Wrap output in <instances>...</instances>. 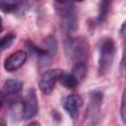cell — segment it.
Returning a JSON list of instances; mask_svg holds the SVG:
<instances>
[{
	"label": "cell",
	"instance_id": "cell-3",
	"mask_svg": "<svg viewBox=\"0 0 126 126\" xmlns=\"http://www.w3.org/2000/svg\"><path fill=\"white\" fill-rule=\"evenodd\" d=\"M53 4L57 14L61 19L62 28L69 33L76 32L78 28V19L75 4L73 2L66 1H55Z\"/></svg>",
	"mask_w": 126,
	"mask_h": 126
},
{
	"label": "cell",
	"instance_id": "cell-5",
	"mask_svg": "<svg viewBox=\"0 0 126 126\" xmlns=\"http://www.w3.org/2000/svg\"><path fill=\"white\" fill-rule=\"evenodd\" d=\"M24 101V118L31 119L34 117L38 111L37 96L34 89H30L27 93Z\"/></svg>",
	"mask_w": 126,
	"mask_h": 126
},
{
	"label": "cell",
	"instance_id": "cell-16",
	"mask_svg": "<svg viewBox=\"0 0 126 126\" xmlns=\"http://www.w3.org/2000/svg\"><path fill=\"white\" fill-rule=\"evenodd\" d=\"M121 71L126 76V44L123 50V55H122V60H121Z\"/></svg>",
	"mask_w": 126,
	"mask_h": 126
},
{
	"label": "cell",
	"instance_id": "cell-11",
	"mask_svg": "<svg viewBox=\"0 0 126 126\" xmlns=\"http://www.w3.org/2000/svg\"><path fill=\"white\" fill-rule=\"evenodd\" d=\"M59 82L63 87H65L67 89H75L80 83L79 80L72 73L69 74V73H64V72L61 75Z\"/></svg>",
	"mask_w": 126,
	"mask_h": 126
},
{
	"label": "cell",
	"instance_id": "cell-6",
	"mask_svg": "<svg viewBox=\"0 0 126 126\" xmlns=\"http://www.w3.org/2000/svg\"><path fill=\"white\" fill-rule=\"evenodd\" d=\"M83 98L77 94H71L67 95L63 100V107L72 119H76L81 107L83 106Z\"/></svg>",
	"mask_w": 126,
	"mask_h": 126
},
{
	"label": "cell",
	"instance_id": "cell-9",
	"mask_svg": "<svg viewBox=\"0 0 126 126\" xmlns=\"http://www.w3.org/2000/svg\"><path fill=\"white\" fill-rule=\"evenodd\" d=\"M23 89L22 81L18 79H8L5 81L3 86V94L8 95H15L18 94Z\"/></svg>",
	"mask_w": 126,
	"mask_h": 126
},
{
	"label": "cell",
	"instance_id": "cell-7",
	"mask_svg": "<svg viewBox=\"0 0 126 126\" xmlns=\"http://www.w3.org/2000/svg\"><path fill=\"white\" fill-rule=\"evenodd\" d=\"M28 55L24 50H18L10 54L4 61V68L8 72H13L21 68L27 61Z\"/></svg>",
	"mask_w": 126,
	"mask_h": 126
},
{
	"label": "cell",
	"instance_id": "cell-12",
	"mask_svg": "<svg viewBox=\"0 0 126 126\" xmlns=\"http://www.w3.org/2000/svg\"><path fill=\"white\" fill-rule=\"evenodd\" d=\"M21 2L18 1H12V0H8V1H1L0 2V7L1 10L5 13H11L14 11H17L20 7Z\"/></svg>",
	"mask_w": 126,
	"mask_h": 126
},
{
	"label": "cell",
	"instance_id": "cell-1",
	"mask_svg": "<svg viewBox=\"0 0 126 126\" xmlns=\"http://www.w3.org/2000/svg\"><path fill=\"white\" fill-rule=\"evenodd\" d=\"M89 42L82 36L72 37L66 43V51L71 58L72 74L80 81L84 80L88 73Z\"/></svg>",
	"mask_w": 126,
	"mask_h": 126
},
{
	"label": "cell",
	"instance_id": "cell-15",
	"mask_svg": "<svg viewBox=\"0 0 126 126\" xmlns=\"http://www.w3.org/2000/svg\"><path fill=\"white\" fill-rule=\"evenodd\" d=\"M120 115L123 123L126 125V88L123 91L121 97V105H120Z\"/></svg>",
	"mask_w": 126,
	"mask_h": 126
},
{
	"label": "cell",
	"instance_id": "cell-17",
	"mask_svg": "<svg viewBox=\"0 0 126 126\" xmlns=\"http://www.w3.org/2000/svg\"><path fill=\"white\" fill-rule=\"evenodd\" d=\"M119 32H120V36L123 38H126V21L122 24Z\"/></svg>",
	"mask_w": 126,
	"mask_h": 126
},
{
	"label": "cell",
	"instance_id": "cell-4",
	"mask_svg": "<svg viewBox=\"0 0 126 126\" xmlns=\"http://www.w3.org/2000/svg\"><path fill=\"white\" fill-rule=\"evenodd\" d=\"M63 74V71L60 69H51L45 71L38 82V87L40 91L44 94H50L54 89V86L57 81H59L61 75Z\"/></svg>",
	"mask_w": 126,
	"mask_h": 126
},
{
	"label": "cell",
	"instance_id": "cell-18",
	"mask_svg": "<svg viewBox=\"0 0 126 126\" xmlns=\"http://www.w3.org/2000/svg\"><path fill=\"white\" fill-rule=\"evenodd\" d=\"M29 126H41V125H40V123H38L37 121H32V123L29 124Z\"/></svg>",
	"mask_w": 126,
	"mask_h": 126
},
{
	"label": "cell",
	"instance_id": "cell-2",
	"mask_svg": "<svg viewBox=\"0 0 126 126\" xmlns=\"http://www.w3.org/2000/svg\"><path fill=\"white\" fill-rule=\"evenodd\" d=\"M115 52H116V47L112 38L105 37L101 39L98 48V65H97V73L99 76H104L110 71L114 61Z\"/></svg>",
	"mask_w": 126,
	"mask_h": 126
},
{
	"label": "cell",
	"instance_id": "cell-14",
	"mask_svg": "<svg viewBox=\"0 0 126 126\" xmlns=\"http://www.w3.org/2000/svg\"><path fill=\"white\" fill-rule=\"evenodd\" d=\"M16 39V34L14 32H9L7 33L6 35H4L2 38H1V41H0V45H1V49L2 50H5L7 48H9L12 43L14 42V40Z\"/></svg>",
	"mask_w": 126,
	"mask_h": 126
},
{
	"label": "cell",
	"instance_id": "cell-19",
	"mask_svg": "<svg viewBox=\"0 0 126 126\" xmlns=\"http://www.w3.org/2000/svg\"><path fill=\"white\" fill-rule=\"evenodd\" d=\"M1 126H6V122H5V120H4V119H2V120H1Z\"/></svg>",
	"mask_w": 126,
	"mask_h": 126
},
{
	"label": "cell",
	"instance_id": "cell-10",
	"mask_svg": "<svg viewBox=\"0 0 126 126\" xmlns=\"http://www.w3.org/2000/svg\"><path fill=\"white\" fill-rule=\"evenodd\" d=\"M103 100V93L99 90H94L90 93V104L91 110L94 114L95 111H98Z\"/></svg>",
	"mask_w": 126,
	"mask_h": 126
},
{
	"label": "cell",
	"instance_id": "cell-8",
	"mask_svg": "<svg viewBox=\"0 0 126 126\" xmlns=\"http://www.w3.org/2000/svg\"><path fill=\"white\" fill-rule=\"evenodd\" d=\"M8 114L14 122H19L24 118V101L20 99L11 100L8 104Z\"/></svg>",
	"mask_w": 126,
	"mask_h": 126
},
{
	"label": "cell",
	"instance_id": "cell-13",
	"mask_svg": "<svg viewBox=\"0 0 126 126\" xmlns=\"http://www.w3.org/2000/svg\"><path fill=\"white\" fill-rule=\"evenodd\" d=\"M108 8H109V2L107 1H101L99 3V9H98V15L96 17L97 23H102L108 13Z\"/></svg>",
	"mask_w": 126,
	"mask_h": 126
}]
</instances>
